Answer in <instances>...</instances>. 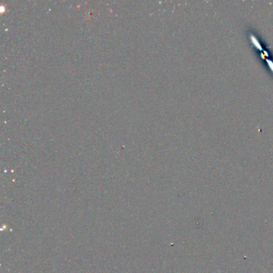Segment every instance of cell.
<instances>
[{"label": "cell", "mask_w": 273, "mask_h": 273, "mask_svg": "<svg viewBox=\"0 0 273 273\" xmlns=\"http://www.w3.org/2000/svg\"><path fill=\"white\" fill-rule=\"evenodd\" d=\"M250 38H251V41L252 42V44H253L254 45H255V46H256V47H257V48H259L260 50H262V51H263V48H262V47H261V44H260V42H259V40L257 39L256 38V37L254 36V35H251V36H250Z\"/></svg>", "instance_id": "obj_1"}, {"label": "cell", "mask_w": 273, "mask_h": 273, "mask_svg": "<svg viewBox=\"0 0 273 273\" xmlns=\"http://www.w3.org/2000/svg\"><path fill=\"white\" fill-rule=\"evenodd\" d=\"M267 64H268V65H269V67H271V69H272L273 71V62H271L269 59H267Z\"/></svg>", "instance_id": "obj_2"}]
</instances>
